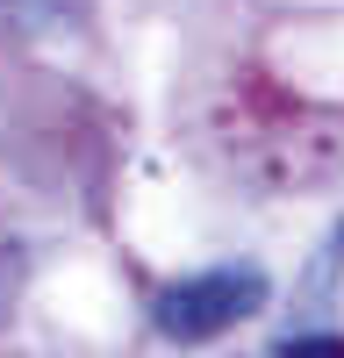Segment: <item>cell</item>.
<instances>
[{
  "label": "cell",
  "mask_w": 344,
  "mask_h": 358,
  "mask_svg": "<svg viewBox=\"0 0 344 358\" xmlns=\"http://www.w3.org/2000/svg\"><path fill=\"white\" fill-rule=\"evenodd\" d=\"M273 358H344V337H323V330H308V337H287Z\"/></svg>",
  "instance_id": "cell-3"
},
{
  "label": "cell",
  "mask_w": 344,
  "mask_h": 358,
  "mask_svg": "<svg viewBox=\"0 0 344 358\" xmlns=\"http://www.w3.org/2000/svg\"><path fill=\"white\" fill-rule=\"evenodd\" d=\"M0 8L22 15V22H36V29H50V22H79L86 0H0Z\"/></svg>",
  "instance_id": "cell-2"
},
{
  "label": "cell",
  "mask_w": 344,
  "mask_h": 358,
  "mask_svg": "<svg viewBox=\"0 0 344 358\" xmlns=\"http://www.w3.org/2000/svg\"><path fill=\"white\" fill-rule=\"evenodd\" d=\"M266 308V280L251 273V265H215V273H187L158 294L151 322L172 337V344H208L222 330H237L244 315Z\"/></svg>",
  "instance_id": "cell-1"
}]
</instances>
